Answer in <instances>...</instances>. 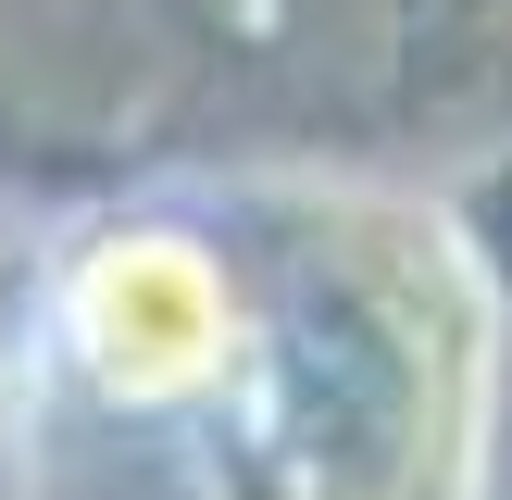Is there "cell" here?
Instances as JSON below:
<instances>
[{
  "mask_svg": "<svg viewBox=\"0 0 512 500\" xmlns=\"http://www.w3.org/2000/svg\"><path fill=\"white\" fill-rule=\"evenodd\" d=\"M38 338L75 400L125 425H200L250 350V275L188 213H100L50 250Z\"/></svg>",
  "mask_w": 512,
  "mask_h": 500,
  "instance_id": "6da1fadb",
  "label": "cell"
},
{
  "mask_svg": "<svg viewBox=\"0 0 512 500\" xmlns=\"http://www.w3.org/2000/svg\"><path fill=\"white\" fill-rule=\"evenodd\" d=\"M13 413H25V388H13V363H0V463H13Z\"/></svg>",
  "mask_w": 512,
  "mask_h": 500,
  "instance_id": "7a4b0ae2",
  "label": "cell"
}]
</instances>
